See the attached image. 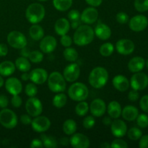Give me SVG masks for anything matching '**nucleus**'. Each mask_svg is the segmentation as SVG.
<instances>
[{
  "mask_svg": "<svg viewBox=\"0 0 148 148\" xmlns=\"http://www.w3.org/2000/svg\"><path fill=\"white\" fill-rule=\"evenodd\" d=\"M88 111H89V106H88V103L85 102V101H79V103L75 107V112H76L77 115L79 116H84L88 114Z\"/></svg>",
  "mask_w": 148,
  "mask_h": 148,
  "instance_id": "36",
  "label": "nucleus"
},
{
  "mask_svg": "<svg viewBox=\"0 0 148 148\" xmlns=\"http://www.w3.org/2000/svg\"><path fill=\"white\" fill-rule=\"evenodd\" d=\"M30 51L28 50V49H27L25 47H24L21 49V52H20V53H21L22 56H24V57L27 58L28 57V55L29 53H30Z\"/></svg>",
  "mask_w": 148,
  "mask_h": 148,
  "instance_id": "58",
  "label": "nucleus"
},
{
  "mask_svg": "<svg viewBox=\"0 0 148 148\" xmlns=\"http://www.w3.org/2000/svg\"><path fill=\"white\" fill-rule=\"evenodd\" d=\"M7 42L9 45L14 49H22L27 46V38L21 32L13 30L7 36Z\"/></svg>",
  "mask_w": 148,
  "mask_h": 148,
  "instance_id": "7",
  "label": "nucleus"
},
{
  "mask_svg": "<svg viewBox=\"0 0 148 148\" xmlns=\"http://www.w3.org/2000/svg\"><path fill=\"white\" fill-rule=\"evenodd\" d=\"M40 140L43 143V147L47 148H55L58 147V143L56 139L52 136L41 134Z\"/></svg>",
  "mask_w": 148,
  "mask_h": 148,
  "instance_id": "34",
  "label": "nucleus"
},
{
  "mask_svg": "<svg viewBox=\"0 0 148 148\" xmlns=\"http://www.w3.org/2000/svg\"><path fill=\"white\" fill-rule=\"evenodd\" d=\"M89 108L92 116L95 117H101L106 113V105L102 99L96 98L91 102Z\"/></svg>",
  "mask_w": 148,
  "mask_h": 148,
  "instance_id": "16",
  "label": "nucleus"
},
{
  "mask_svg": "<svg viewBox=\"0 0 148 148\" xmlns=\"http://www.w3.org/2000/svg\"><path fill=\"white\" fill-rule=\"evenodd\" d=\"M48 72L42 68H36L30 73V79L36 85H42L45 83L48 79Z\"/></svg>",
  "mask_w": 148,
  "mask_h": 148,
  "instance_id": "19",
  "label": "nucleus"
},
{
  "mask_svg": "<svg viewBox=\"0 0 148 148\" xmlns=\"http://www.w3.org/2000/svg\"><path fill=\"white\" fill-rule=\"evenodd\" d=\"M73 0H53L55 8L60 12H64L72 7Z\"/></svg>",
  "mask_w": 148,
  "mask_h": 148,
  "instance_id": "31",
  "label": "nucleus"
},
{
  "mask_svg": "<svg viewBox=\"0 0 148 148\" xmlns=\"http://www.w3.org/2000/svg\"><path fill=\"white\" fill-rule=\"evenodd\" d=\"M81 20H74V21H71V24H70V27H72V29H75L76 30L79 25H81Z\"/></svg>",
  "mask_w": 148,
  "mask_h": 148,
  "instance_id": "56",
  "label": "nucleus"
},
{
  "mask_svg": "<svg viewBox=\"0 0 148 148\" xmlns=\"http://www.w3.org/2000/svg\"><path fill=\"white\" fill-rule=\"evenodd\" d=\"M82 124H83L84 128L90 130V129L92 128L95 126V120L92 116H88L84 119Z\"/></svg>",
  "mask_w": 148,
  "mask_h": 148,
  "instance_id": "42",
  "label": "nucleus"
},
{
  "mask_svg": "<svg viewBox=\"0 0 148 148\" xmlns=\"http://www.w3.org/2000/svg\"><path fill=\"white\" fill-rule=\"evenodd\" d=\"M98 17V12L95 7H88L83 10L80 14V20L85 24H93L97 21Z\"/></svg>",
  "mask_w": 148,
  "mask_h": 148,
  "instance_id": "17",
  "label": "nucleus"
},
{
  "mask_svg": "<svg viewBox=\"0 0 148 148\" xmlns=\"http://www.w3.org/2000/svg\"><path fill=\"white\" fill-rule=\"evenodd\" d=\"M145 65H146V66H147V68L148 69V59L145 62Z\"/></svg>",
  "mask_w": 148,
  "mask_h": 148,
  "instance_id": "63",
  "label": "nucleus"
},
{
  "mask_svg": "<svg viewBox=\"0 0 148 148\" xmlns=\"http://www.w3.org/2000/svg\"><path fill=\"white\" fill-rule=\"evenodd\" d=\"M108 73L105 68L97 66L90 73L88 80L92 88L100 89L106 85L108 80Z\"/></svg>",
  "mask_w": 148,
  "mask_h": 148,
  "instance_id": "2",
  "label": "nucleus"
},
{
  "mask_svg": "<svg viewBox=\"0 0 148 148\" xmlns=\"http://www.w3.org/2000/svg\"><path fill=\"white\" fill-rule=\"evenodd\" d=\"M95 33L94 30L88 25H81L74 33V43L79 46L90 44L93 40Z\"/></svg>",
  "mask_w": 148,
  "mask_h": 148,
  "instance_id": "1",
  "label": "nucleus"
},
{
  "mask_svg": "<svg viewBox=\"0 0 148 148\" xmlns=\"http://www.w3.org/2000/svg\"><path fill=\"white\" fill-rule=\"evenodd\" d=\"M69 98L75 101H83L87 99L89 95L88 87L82 82H75L69 87L68 90Z\"/></svg>",
  "mask_w": 148,
  "mask_h": 148,
  "instance_id": "4",
  "label": "nucleus"
},
{
  "mask_svg": "<svg viewBox=\"0 0 148 148\" xmlns=\"http://www.w3.org/2000/svg\"><path fill=\"white\" fill-rule=\"evenodd\" d=\"M61 43L64 47H70L71 45L72 44V39L69 36H67L66 34L62 36L61 38Z\"/></svg>",
  "mask_w": 148,
  "mask_h": 148,
  "instance_id": "45",
  "label": "nucleus"
},
{
  "mask_svg": "<svg viewBox=\"0 0 148 148\" xmlns=\"http://www.w3.org/2000/svg\"><path fill=\"white\" fill-rule=\"evenodd\" d=\"M134 7L140 12L148 10V0H134Z\"/></svg>",
  "mask_w": 148,
  "mask_h": 148,
  "instance_id": "39",
  "label": "nucleus"
},
{
  "mask_svg": "<svg viewBox=\"0 0 148 148\" xmlns=\"http://www.w3.org/2000/svg\"><path fill=\"white\" fill-rule=\"evenodd\" d=\"M130 28L134 32H140L144 30L148 25V19L143 14H138L133 17L130 20Z\"/></svg>",
  "mask_w": 148,
  "mask_h": 148,
  "instance_id": "12",
  "label": "nucleus"
},
{
  "mask_svg": "<svg viewBox=\"0 0 148 148\" xmlns=\"http://www.w3.org/2000/svg\"><path fill=\"white\" fill-rule=\"evenodd\" d=\"M29 59L30 62L35 64H38L43 61V54L39 51H30L28 55Z\"/></svg>",
  "mask_w": 148,
  "mask_h": 148,
  "instance_id": "37",
  "label": "nucleus"
},
{
  "mask_svg": "<svg viewBox=\"0 0 148 148\" xmlns=\"http://www.w3.org/2000/svg\"><path fill=\"white\" fill-rule=\"evenodd\" d=\"M140 106L141 109L145 113H148V95H144L140 99Z\"/></svg>",
  "mask_w": 148,
  "mask_h": 148,
  "instance_id": "47",
  "label": "nucleus"
},
{
  "mask_svg": "<svg viewBox=\"0 0 148 148\" xmlns=\"http://www.w3.org/2000/svg\"><path fill=\"white\" fill-rule=\"evenodd\" d=\"M69 143L72 147L75 148H88L90 145L88 137L82 133L72 134Z\"/></svg>",
  "mask_w": 148,
  "mask_h": 148,
  "instance_id": "14",
  "label": "nucleus"
},
{
  "mask_svg": "<svg viewBox=\"0 0 148 148\" xmlns=\"http://www.w3.org/2000/svg\"><path fill=\"white\" fill-rule=\"evenodd\" d=\"M116 21L120 24H126L129 21V15L125 12H119L116 16Z\"/></svg>",
  "mask_w": 148,
  "mask_h": 148,
  "instance_id": "44",
  "label": "nucleus"
},
{
  "mask_svg": "<svg viewBox=\"0 0 148 148\" xmlns=\"http://www.w3.org/2000/svg\"><path fill=\"white\" fill-rule=\"evenodd\" d=\"M46 14L44 7L39 3H33L26 9L25 17L32 24H38L43 20Z\"/></svg>",
  "mask_w": 148,
  "mask_h": 148,
  "instance_id": "3",
  "label": "nucleus"
},
{
  "mask_svg": "<svg viewBox=\"0 0 148 148\" xmlns=\"http://www.w3.org/2000/svg\"><path fill=\"white\" fill-rule=\"evenodd\" d=\"M25 109L27 114L33 117L40 116L43 111V105L38 98L30 97L25 103Z\"/></svg>",
  "mask_w": 148,
  "mask_h": 148,
  "instance_id": "8",
  "label": "nucleus"
},
{
  "mask_svg": "<svg viewBox=\"0 0 148 148\" xmlns=\"http://www.w3.org/2000/svg\"><path fill=\"white\" fill-rule=\"evenodd\" d=\"M85 1L91 7H95L101 5L103 2V0H85Z\"/></svg>",
  "mask_w": 148,
  "mask_h": 148,
  "instance_id": "55",
  "label": "nucleus"
},
{
  "mask_svg": "<svg viewBox=\"0 0 148 148\" xmlns=\"http://www.w3.org/2000/svg\"><path fill=\"white\" fill-rule=\"evenodd\" d=\"M130 85L133 90H143L148 85V76L143 72H136L132 76Z\"/></svg>",
  "mask_w": 148,
  "mask_h": 148,
  "instance_id": "9",
  "label": "nucleus"
},
{
  "mask_svg": "<svg viewBox=\"0 0 148 148\" xmlns=\"http://www.w3.org/2000/svg\"><path fill=\"white\" fill-rule=\"evenodd\" d=\"M31 127L35 132L38 133L45 132L51 127V121L48 117L44 116H38L32 120Z\"/></svg>",
  "mask_w": 148,
  "mask_h": 148,
  "instance_id": "10",
  "label": "nucleus"
},
{
  "mask_svg": "<svg viewBox=\"0 0 148 148\" xmlns=\"http://www.w3.org/2000/svg\"><path fill=\"white\" fill-rule=\"evenodd\" d=\"M103 124L106 126H111V123H112V120H111V117H105L102 121Z\"/></svg>",
  "mask_w": 148,
  "mask_h": 148,
  "instance_id": "57",
  "label": "nucleus"
},
{
  "mask_svg": "<svg viewBox=\"0 0 148 148\" xmlns=\"http://www.w3.org/2000/svg\"><path fill=\"white\" fill-rule=\"evenodd\" d=\"M114 51V46L111 43H105L100 47L99 51L100 53L104 57H108L110 56Z\"/></svg>",
  "mask_w": 148,
  "mask_h": 148,
  "instance_id": "35",
  "label": "nucleus"
},
{
  "mask_svg": "<svg viewBox=\"0 0 148 148\" xmlns=\"http://www.w3.org/2000/svg\"><path fill=\"white\" fill-rule=\"evenodd\" d=\"M113 85L117 90L120 92H125L130 88V82L124 75H116L112 80Z\"/></svg>",
  "mask_w": 148,
  "mask_h": 148,
  "instance_id": "22",
  "label": "nucleus"
},
{
  "mask_svg": "<svg viewBox=\"0 0 148 148\" xmlns=\"http://www.w3.org/2000/svg\"><path fill=\"white\" fill-rule=\"evenodd\" d=\"M9 104V100L7 97L4 95H0V108H7Z\"/></svg>",
  "mask_w": 148,
  "mask_h": 148,
  "instance_id": "53",
  "label": "nucleus"
},
{
  "mask_svg": "<svg viewBox=\"0 0 148 148\" xmlns=\"http://www.w3.org/2000/svg\"><path fill=\"white\" fill-rule=\"evenodd\" d=\"M4 79H3L2 77H1V75H0V88H1V87H2L3 85H4Z\"/></svg>",
  "mask_w": 148,
  "mask_h": 148,
  "instance_id": "62",
  "label": "nucleus"
},
{
  "mask_svg": "<svg viewBox=\"0 0 148 148\" xmlns=\"http://www.w3.org/2000/svg\"><path fill=\"white\" fill-rule=\"evenodd\" d=\"M25 94L29 97H35L38 93V88L35 83H28L25 89Z\"/></svg>",
  "mask_w": 148,
  "mask_h": 148,
  "instance_id": "40",
  "label": "nucleus"
},
{
  "mask_svg": "<svg viewBox=\"0 0 148 148\" xmlns=\"http://www.w3.org/2000/svg\"><path fill=\"white\" fill-rule=\"evenodd\" d=\"M140 98V95L137 90H132L130 91L128 94V98L130 101H137Z\"/></svg>",
  "mask_w": 148,
  "mask_h": 148,
  "instance_id": "50",
  "label": "nucleus"
},
{
  "mask_svg": "<svg viewBox=\"0 0 148 148\" xmlns=\"http://www.w3.org/2000/svg\"><path fill=\"white\" fill-rule=\"evenodd\" d=\"M80 13L77 10H72L68 13V18L70 21L79 20L80 19Z\"/></svg>",
  "mask_w": 148,
  "mask_h": 148,
  "instance_id": "46",
  "label": "nucleus"
},
{
  "mask_svg": "<svg viewBox=\"0 0 148 148\" xmlns=\"http://www.w3.org/2000/svg\"><path fill=\"white\" fill-rule=\"evenodd\" d=\"M16 69L15 64L11 61H4L0 64V75L8 77L12 75Z\"/></svg>",
  "mask_w": 148,
  "mask_h": 148,
  "instance_id": "27",
  "label": "nucleus"
},
{
  "mask_svg": "<svg viewBox=\"0 0 148 148\" xmlns=\"http://www.w3.org/2000/svg\"><path fill=\"white\" fill-rule=\"evenodd\" d=\"M21 79L23 81H27L30 79V73H27V72H24L23 75H21Z\"/></svg>",
  "mask_w": 148,
  "mask_h": 148,
  "instance_id": "60",
  "label": "nucleus"
},
{
  "mask_svg": "<svg viewBox=\"0 0 148 148\" xmlns=\"http://www.w3.org/2000/svg\"><path fill=\"white\" fill-rule=\"evenodd\" d=\"M94 33L100 40H108L111 36V30L108 25L99 23L95 27Z\"/></svg>",
  "mask_w": 148,
  "mask_h": 148,
  "instance_id": "21",
  "label": "nucleus"
},
{
  "mask_svg": "<svg viewBox=\"0 0 148 148\" xmlns=\"http://www.w3.org/2000/svg\"><path fill=\"white\" fill-rule=\"evenodd\" d=\"M80 75V68L76 63H72L67 65L64 69L63 76L65 80L69 82H74L79 78Z\"/></svg>",
  "mask_w": 148,
  "mask_h": 148,
  "instance_id": "11",
  "label": "nucleus"
},
{
  "mask_svg": "<svg viewBox=\"0 0 148 148\" xmlns=\"http://www.w3.org/2000/svg\"><path fill=\"white\" fill-rule=\"evenodd\" d=\"M11 103L14 108H20L23 103V100L19 96V95H13L11 99Z\"/></svg>",
  "mask_w": 148,
  "mask_h": 148,
  "instance_id": "48",
  "label": "nucleus"
},
{
  "mask_svg": "<svg viewBox=\"0 0 148 148\" xmlns=\"http://www.w3.org/2000/svg\"><path fill=\"white\" fill-rule=\"evenodd\" d=\"M108 114L111 119H119L121 115V106L116 101H113L109 103L107 108Z\"/></svg>",
  "mask_w": 148,
  "mask_h": 148,
  "instance_id": "26",
  "label": "nucleus"
},
{
  "mask_svg": "<svg viewBox=\"0 0 148 148\" xmlns=\"http://www.w3.org/2000/svg\"><path fill=\"white\" fill-rule=\"evenodd\" d=\"M121 115L124 119L128 121H133L136 120L139 115V111L134 106H127L121 111Z\"/></svg>",
  "mask_w": 148,
  "mask_h": 148,
  "instance_id": "25",
  "label": "nucleus"
},
{
  "mask_svg": "<svg viewBox=\"0 0 148 148\" xmlns=\"http://www.w3.org/2000/svg\"><path fill=\"white\" fill-rule=\"evenodd\" d=\"M63 54L65 59L70 62H76L78 59V56H79L76 49L70 47H66L64 51Z\"/></svg>",
  "mask_w": 148,
  "mask_h": 148,
  "instance_id": "33",
  "label": "nucleus"
},
{
  "mask_svg": "<svg viewBox=\"0 0 148 148\" xmlns=\"http://www.w3.org/2000/svg\"><path fill=\"white\" fill-rule=\"evenodd\" d=\"M111 147L112 148H127L128 145L124 140L118 138L113 140L111 144Z\"/></svg>",
  "mask_w": 148,
  "mask_h": 148,
  "instance_id": "43",
  "label": "nucleus"
},
{
  "mask_svg": "<svg viewBox=\"0 0 148 148\" xmlns=\"http://www.w3.org/2000/svg\"><path fill=\"white\" fill-rule=\"evenodd\" d=\"M69 140L67 137H62L60 140V144L64 146H66L69 145Z\"/></svg>",
  "mask_w": 148,
  "mask_h": 148,
  "instance_id": "59",
  "label": "nucleus"
},
{
  "mask_svg": "<svg viewBox=\"0 0 148 148\" xmlns=\"http://www.w3.org/2000/svg\"><path fill=\"white\" fill-rule=\"evenodd\" d=\"M29 34L34 40H40L44 37V30L43 27L37 24H33L29 30Z\"/></svg>",
  "mask_w": 148,
  "mask_h": 148,
  "instance_id": "28",
  "label": "nucleus"
},
{
  "mask_svg": "<svg viewBox=\"0 0 148 148\" xmlns=\"http://www.w3.org/2000/svg\"><path fill=\"white\" fill-rule=\"evenodd\" d=\"M5 88L12 95H19L23 90V85L20 79L16 77H10L6 80Z\"/></svg>",
  "mask_w": 148,
  "mask_h": 148,
  "instance_id": "20",
  "label": "nucleus"
},
{
  "mask_svg": "<svg viewBox=\"0 0 148 148\" xmlns=\"http://www.w3.org/2000/svg\"><path fill=\"white\" fill-rule=\"evenodd\" d=\"M101 147L103 148H109L111 147V145L108 144V143H103L102 145H101Z\"/></svg>",
  "mask_w": 148,
  "mask_h": 148,
  "instance_id": "61",
  "label": "nucleus"
},
{
  "mask_svg": "<svg viewBox=\"0 0 148 148\" xmlns=\"http://www.w3.org/2000/svg\"><path fill=\"white\" fill-rule=\"evenodd\" d=\"M67 102V97L64 93L59 92L53 98V105L57 108H62L66 105Z\"/></svg>",
  "mask_w": 148,
  "mask_h": 148,
  "instance_id": "32",
  "label": "nucleus"
},
{
  "mask_svg": "<svg viewBox=\"0 0 148 148\" xmlns=\"http://www.w3.org/2000/svg\"><path fill=\"white\" fill-rule=\"evenodd\" d=\"M30 147L31 148H42L43 147V143L41 140L39 139H34L30 143Z\"/></svg>",
  "mask_w": 148,
  "mask_h": 148,
  "instance_id": "52",
  "label": "nucleus"
},
{
  "mask_svg": "<svg viewBox=\"0 0 148 148\" xmlns=\"http://www.w3.org/2000/svg\"><path fill=\"white\" fill-rule=\"evenodd\" d=\"M145 66V60L140 56H135L130 59L128 63V68L133 73L139 72L143 70Z\"/></svg>",
  "mask_w": 148,
  "mask_h": 148,
  "instance_id": "23",
  "label": "nucleus"
},
{
  "mask_svg": "<svg viewBox=\"0 0 148 148\" xmlns=\"http://www.w3.org/2000/svg\"><path fill=\"white\" fill-rule=\"evenodd\" d=\"M15 66L20 71L23 72H28L31 68V64L28 59L24 56H20L17 58L15 61Z\"/></svg>",
  "mask_w": 148,
  "mask_h": 148,
  "instance_id": "29",
  "label": "nucleus"
},
{
  "mask_svg": "<svg viewBox=\"0 0 148 148\" xmlns=\"http://www.w3.org/2000/svg\"><path fill=\"white\" fill-rule=\"evenodd\" d=\"M57 41L53 36H47L41 39L40 43V49L46 53H50L56 49Z\"/></svg>",
  "mask_w": 148,
  "mask_h": 148,
  "instance_id": "18",
  "label": "nucleus"
},
{
  "mask_svg": "<svg viewBox=\"0 0 148 148\" xmlns=\"http://www.w3.org/2000/svg\"><path fill=\"white\" fill-rule=\"evenodd\" d=\"M127 135L130 140L136 141V140H140V137L143 136V132L139 128L132 127L127 132Z\"/></svg>",
  "mask_w": 148,
  "mask_h": 148,
  "instance_id": "38",
  "label": "nucleus"
},
{
  "mask_svg": "<svg viewBox=\"0 0 148 148\" xmlns=\"http://www.w3.org/2000/svg\"><path fill=\"white\" fill-rule=\"evenodd\" d=\"M111 133L114 137L121 138L125 136L127 132V126L124 121L116 119L111 124Z\"/></svg>",
  "mask_w": 148,
  "mask_h": 148,
  "instance_id": "15",
  "label": "nucleus"
},
{
  "mask_svg": "<svg viewBox=\"0 0 148 148\" xmlns=\"http://www.w3.org/2000/svg\"><path fill=\"white\" fill-rule=\"evenodd\" d=\"M139 147L140 148H148V135L142 136L140 137Z\"/></svg>",
  "mask_w": 148,
  "mask_h": 148,
  "instance_id": "51",
  "label": "nucleus"
},
{
  "mask_svg": "<svg viewBox=\"0 0 148 148\" xmlns=\"http://www.w3.org/2000/svg\"><path fill=\"white\" fill-rule=\"evenodd\" d=\"M63 131L66 135H72L77 131V123L73 119H67L64 122Z\"/></svg>",
  "mask_w": 148,
  "mask_h": 148,
  "instance_id": "30",
  "label": "nucleus"
},
{
  "mask_svg": "<svg viewBox=\"0 0 148 148\" xmlns=\"http://www.w3.org/2000/svg\"><path fill=\"white\" fill-rule=\"evenodd\" d=\"M39 1H47V0H39Z\"/></svg>",
  "mask_w": 148,
  "mask_h": 148,
  "instance_id": "64",
  "label": "nucleus"
},
{
  "mask_svg": "<svg viewBox=\"0 0 148 148\" xmlns=\"http://www.w3.org/2000/svg\"><path fill=\"white\" fill-rule=\"evenodd\" d=\"M48 85L52 92L59 93L66 90V80L63 75L59 72H53L48 77Z\"/></svg>",
  "mask_w": 148,
  "mask_h": 148,
  "instance_id": "5",
  "label": "nucleus"
},
{
  "mask_svg": "<svg viewBox=\"0 0 148 148\" xmlns=\"http://www.w3.org/2000/svg\"><path fill=\"white\" fill-rule=\"evenodd\" d=\"M18 119L15 113L8 108L0 111V124L7 129H13L17 125Z\"/></svg>",
  "mask_w": 148,
  "mask_h": 148,
  "instance_id": "6",
  "label": "nucleus"
},
{
  "mask_svg": "<svg viewBox=\"0 0 148 148\" xmlns=\"http://www.w3.org/2000/svg\"><path fill=\"white\" fill-rule=\"evenodd\" d=\"M137 124L141 128H146L148 127V116L146 114H142L137 116Z\"/></svg>",
  "mask_w": 148,
  "mask_h": 148,
  "instance_id": "41",
  "label": "nucleus"
},
{
  "mask_svg": "<svg viewBox=\"0 0 148 148\" xmlns=\"http://www.w3.org/2000/svg\"><path fill=\"white\" fill-rule=\"evenodd\" d=\"M8 53V47L4 43H0V56H5Z\"/></svg>",
  "mask_w": 148,
  "mask_h": 148,
  "instance_id": "54",
  "label": "nucleus"
},
{
  "mask_svg": "<svg viewBox=\"0 0 148 148\" xmlns=\"http://www.w3.org/2000/svg\"><path fill=\"white\" fill-rule=\"evenodd\" d=\"M69 29H70V23L68 21L67 19L64 18V17L59 19L54 25L55 32L59 36H62L66 34Z\"/></svg>",
  "mask_w": 148,
  "mask_h": 148,
  "instance_id": "24",
  "label": "nucleus"
},
{
  "mask_svg": "<svg viewBox=\"0 0 148 148\" xmlns=\"http://www.w3.org/2000/svg\"><path fill=\"white\" fill-rule=\"evenodd\" d=\"M20 121L24 125H30L31 124L32 119L29 114H23L20 116Z\"/></svg>",
  "mask_w": 148,
  "mask_h": 148,
  "instance_id": "49",
  "label": "nucleus"
},
{
  "mask_svg": "<svg viewBox=\"0 0 148 148\" xmlns=\"http://www.w3.org/2000/svg\"><path fill=\"white\" fill-rule=\"evenodd\" d=\"M135 46L132 40L130 39H121L116 43L117 52L121 55H130L133 53Z\"/></svg>",
  "mask_w": 148,
  "mask_h": 148,
  "instance_id": "13",
  "label": "nucleus"
}]
</instances>
